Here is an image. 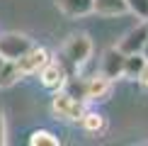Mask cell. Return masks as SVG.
Returning a JSON list of instances; mask_svg holds the SVG:
<instances>
[{"instance_id": "1", "label": "cell", "mask_w": 148, "mask_h": 146, "mask_svg": "<svg viewBox=\"0 0 148 146\" xmlns=\"http://www.w3.org/2000/svg\"><path fill=\"white\" fill-rule=\"evenodd\" d=\"M51 112L56 114V119H63V122H80L85 117V100L71 95L68 90H56L51 100Z\"/></svg>"}, {"instance_id": "2", "label": "cell", "mask_w": 148, "mask_h": 146, "mask_svg": "<svg viewBox=\"0 0 148 146\" xmlns=\"http://www.w3.org/2000/svg\"><path fill=\"white\" fill-rule=\"evenodd\" d=\"M63 59H66V63L73 66V68H78V66H83L85 61L90 59V54H92V41H90V36L88 34H71L68 39H66V44H63Z\"/></svg>"}, {"instance_id": "3", "label": "cell", "mask_w": 148, "mask_h": 146, "mask_svg": "<svg viewBox=\"0 0 148 146\" xmlns=\"http://www.w3.org/2000/svg\"><path fill=\"white\" fill-rule=\"evenodd\" d=\"M32 46H34L32 39L27 34H20V32H8V34L0 36V56L10 59V61L22 59Z\"/></svg>"}, {"instance_id": "4", "label": "cell", "mask_w": 148, "mask_h": 146, "mask_svg": "<svg viewBox=\"0 0 148 146\" xmlns=\"http://www.w3.org/2000/svg\"><path fill=\"white\" fill-rule=\"evenodd\" d=\"M39 81L46 90H63L66 81H68V71H66L63 63H56V61H49L44 68L39 71Z\"/></svg>"}, {"instance_id": "5", "label": "cell", "mask_w": 148, "mask_h": 146, "mask_svg": "<svg viewBox=\"0 0 148 146\" xmlns=\"http://www.w3.org/2000/svg\"><path fill=\"white\" fill-rule=\"evenodd\" d=\"M49 61H51V56H49V51L44 46H32L22 59H17V63H20L24 76H34V73H39L44 68Z\"/></svg>"}, {"instance_id": "6", "label": "cell", "mask_w": 148, "mask_h": 146, "mask_svg": "<svg viewBox=\"0 0 148 146\" xmlns=\"http://www.w3.org/2000/svg\"><path fill=\"white\" fill-rule=\"evenodd\" d=\"M146 41H148V24H146V20H143L141 24H136L131 32L124 34V39L119 41V49H121L124 54H138V51H143Z\"/></svg>"}, {"instance_id": "7", "label": "cell", "mask_w": 148, "mask_h": 146, "mask_svg": "<svg viewBox=\"0 0 148 146\" xmlns=\"http://www.w3.org/2000/svg\"><path fill=\"white\" fill-rule=\"evenodd\" d=\"M124 63H126V54L121 51L119 46H114V49H107L104 51V56H102V73L107 78H119V76H124Z\"/></svg>"}, {"instance_id": "8", "label": "cell", "mask_w": 148, "mask_h": 146, "mask_svg": "<svg viewBox=\"0 0 148 146\" xmlns=\"http://www.w3.org/2000/svg\"><path fill=\"white\" fill-rule=\"evenodd\" d=\"M109 93H112V78H107L104 73L88 78V102H95V100H107V97H109Z\"/></svg>"}, {"instance_id": "9", "label": "cell", "mask_w": 148, "mask_h": 146, "mask_svg": "<svg viewBox=\"0 0 148 146\" xmlns=\"http://www.w3.org/2000/svg\"><path fill=\"white\" fill-rule=\"evenodd\" d=\"M56 8L66 17H85L95 12V0H56Z\"/></svg>"}, {"instance_id": "10", "label": "cell", "mask_w": 148, "mask_h": 146, "mask_svg": "<svg viewBox=\"0 0 148 146\" xmlns=\"http://www.w3.org/2000/svg\"><path fill=\"white\" fill-rule=\"evenodd\" d=\"M22 78H24V73L20 68V63L5 59L3 68H0V88H12V85H15L17 81H22Z\"/></svg>"}, {"instance_id": "11", "label": "cell", "mask_w": 148, "mask_h": 146, "mask_svg": "<svg viewBox=\"0 0 148 146\" xmlns=\"http://www.w3.org/2000/svg\"><path fill=\"white\" fill-rule=\"evenodd\" d=\"M129 10L126 0H95V12L104 17H116Z\"/></svg>"}, {"instance_id": "12", "label": "cell", "mask_w": 148, "mask_h": 146, "mask_svg": "<svg viewBox=\"0 0 148 146\" xmlns=\"http://www.w3.org/2000/svg\"><path fill=\"white\" fill-rule=\"evenodd\" d=\"M80 124H83V129L92 134V136H100V134H104V129H107V119H104V114L100 112H85V117L80 119Z\"/></svg>"}, {"instance_id": "13", "label": "cell", "mask_w": 148, "mask_h": 146, "mask_svg": "<svg viewBox=\"0 0 148 146\" xmlns=\"http://www.w3.org/2000/svg\"><path fill=\"white\" fill-rule=\"evenodd\" d=\"M146 56L143 54H126V63H124V76L126 78H138L141 73H143V68H146Z\"/></svg>"}, {"instance_id": "14", "label": "cell", "mask_w": 148, "mask_h": 146, "mask_svg": "<svg viewBox=\"0 0 148 146\" xmlns=\"http://www.w3.org/2000/svg\"><path fill=\"white\" fill-rule=\"evenodd\" d=\"M32 146H58V136L53 132H49V129H36L29 134V139H27Z\"/></svg>"}, {"instance_id": "15", "label": "cell", "mask_w": 148, "mask_h": 146, "mask_svg": "<svg viewBox=\"0 0 148 146\" xmlns=\"http://www.w3.org/2000/svg\"><path fill=\"white\" fill-rule=\"evenodd\" d=\"M63 90H68L71 95H75V97L88 102V78H68Z\"/></svg>"}, {"instance_id": "16", "label": "cell", "mask_w": 148, "mask_h": 146, "mask_svg": "<svg viewBox=\"0 0 148 146\" xmlns=\"http://www.w3.org/2000/svg\"><path fill=\"white\" fill-rule=\"evenodd\" d=\"M129 12H134L141 20H148V0H126Z\"/></svg>"}, {"instance_id": "17", "label": "cell", "mask_w": 148, "mask_h": 146, "mask_svg": "<svg viewBox=\"0 0 148 146\" xmlns=\"http://www.w3.org/2000/svg\"><path fill=\"white\" fill-rule=\"evenodd\" d=\"M8 141V136H5V114H3V105H0V146Z\"/></svg>"}, {"instance_id": "18", "label": "cell", "mask_w": 148, "mask_h": 146, "mask_svg": "<svg viewBox=\"0 0 148 146\" xmlns=\"http://www.w3.org/2000/svg\"><path fill=\"white\" fill-rule=\"evenodd\" d=\"M138 83H141V88H143V90H148V63H146L143 73H141V76H138Z\"/></svg>"}, {"instance_id": "19", "label": "cell", "mask_w": 148, "mask_h": 146, "mask_svg": "<svg viewBox=\"0 0 148 146\" xmlns=\"http://www.w3.org/2000/svg\"><path fill=\"white\" fill-rule=\"evenodd\" d=\"M141 54H143V56H146V61H148V41H146V46H143V51H141Z\"/></svg>"}, {"instance_id": "20", "label": "cell", "mask_w": 148, "mask_h": 146, "mask_svg": "<svg viewBox=\"0 0 148 146\" xmlns=\"http://www.w3.org/2000/svg\"><path fill=\"white\" fill-rule=\"evenodd\" d=\"M3 63H5V59H3V56H0V68H3Z\"/></svg>"}, {"instance_id": "21", "label": "cell", "mask_w": 148, "mask_h": 146, "mask_svg": "<svg viewBox=\"0 0 148 146\" xmlns=\"http://www.w3.org/2000/svg\"><path fill=\"white\" fill-rule=\"evenodd\" d=\"M146 24H148V20H146Z\"/></svg>"}]
</instances>
